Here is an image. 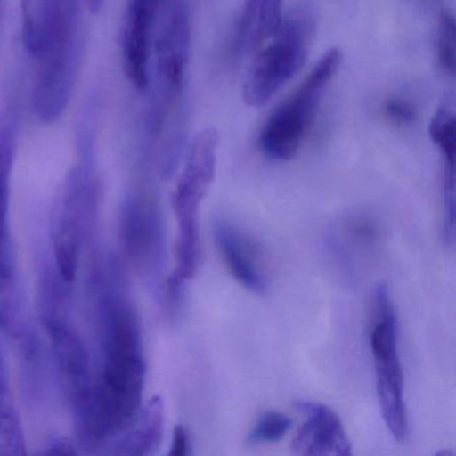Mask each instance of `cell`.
Returning <instances> with one entry per match:
<instances>
[{"instance_id":"cell-13","label":"cell","mask_w":456,"mask_h":456,"mask_svg":"<svg viewBox=\"0 0 456 456\" xmlns=\"http://www.w3.org/2000/svg\"><path fill=\"white\" fill-rule=\"evenodd\" d=\"M213 236L226 268L239 284L256 295L265 293L268 281L256 245L234 224L224 218L213 224Z\"/></svg>"},{"instance_id":"cell-17","label":"cell","mask_w":456,"mask_h":456,"mask_svg":"<svg viewBox=\"0 0 456 456\" xmlns=\"http://www.w3.org/2000/svg\"><path fill=\"white\" fill-rule=\"evenodd\" d=\"M135 427L117 443V453L149 455L156 452L164 434V404L153 397L135 419Z\"/></svg>"},{"instance_id":"cell-10","label":"cell","mask_w":456,"mask_h":456,"mask_svg":"<svg viewBox=\"0 0 456 456\" xmlns=\"http://www.w3.org/2000/svg\"><path fill=\"white\" fill-rule=\"evenodd\" d=\"M165 0H125L122 65L125 76L140 93L151 85V44Z\"/></svg>"},{"instance_id":"cell-5","label":"cell","mask_w":456,"mask_h":456,"mask_svg":"<svg viewBox=\"0 0 456 456\" xmlns=\"http://www.w3.org/2000/svg\"><path fill=\"white\" fill-rule=\"evenodd\" d=\"M343 63V52L332 49L314 66L300 86L268 117L257 145L273 161H289L300 151L314 125L322 95Z\"/></svg>"},{"instance_id":"cell-2","label":"cell","mask_w":456,"mask_h":456,"mask_svg":"<svg viewBox=\"0 0 456 456\" xmlns=\"http://www.w3.org/2000/svg\"><path fill=\"white\" fill-rule=\"evenodd\" d=\"M85 0H37L26 49L36 61L33 110L45 125L57 122L76 89L84 50Z\"/></svg>"},{"instance_id":"cell-6","label":"cell","mask_w":456,"mask_h":456,"mask_svg":"<svg viewBox=\"0 0 456 456\" xmlns=\"http://www.w3.org/2000/svg\"><path fill=\"white\" fill-rule=\"evenodd\" d=\"M370 341L384 421L392 436L403 443L408 435V419L399 357V322L387 282H380L373 293Z\"/></svg>"},{"instance_id":"cell-24","label":"cell","mask_w":456,"mask_h":456,"mask_svg":"<svg viewBox=\"0 0 456 456\" xmlns=\"http://www.w3.org/2000/svg\"><path fill=\"white\" fill-rule=\"evenodd\" d=\"M0 7H4V0H0Z\"/></svg>"},{"instance_id":"cell-4","label":"cell","mask_w":456,"mask_h":456,"mask_svg":"<svg viewBox=\"0 0 456 456\" xmlns=\"http://www.w3.org/2000/svg\"><path fill=\"white\" fill-rule=\"evenodd\" d=\"M191 38L189 0H165L151 44L156 60V90L146 114V127L153 137L164 132L167 118L183 94Z\"/></svg>"},{"instance_id":"cell-9","label":"cell","mask_w":456,"mask_h":456,"mask_svg":"<svg viewBox=\"0 0 456 456\" xmlns=\"http://www.w3.org/2000/svg\"><path fill=\"white\" fill-rule=\"evenodd\" d=\"M122 239L130 261L141 273L159 268L165 252L164 226L154 200L134 196L125 202Z\"/></svg>"},{"instance_id":"cell-11","label":"cell","mask_w":456,"mask_h":456,"mask_svg":"<svg viewBox=\"0 0 456 456\" xmlns=\"http://www.w3.org/2000/svg\"><path fill=\"white\" fill-rule=\"evenodd\" d=\"M303 426L292 443V453L300 456H348L351 442L335 411L322 403L300 402Z\"/></svg>"},{"instance_id":"cell-22","label":"cell","mask_w":456,"mask_h":456,"mask_svg":"<svg viewBox=\"0 0 456 456\" xmlns=\"http://www.w3.org/2000/svg\"><path fill=\"white\" fill-rule=\"evenodd\" d=\"M46 453L50 455H76L77 450L74 448L73 443L69 439H57L52 445Z\"/></svg>"},{"instance_id":"cell-23","label":"cell","mask_w":456,"mask_h":456,"mask_svg":"<svg viewBox=\"0 0 456 456\" xmlns=\"http://www.w3.org/2000/svg\"><path fill=\"white\" fill-rule=\"evenodd\" d=\"M89 2L93 6H102V4H105L106 0H89Z\"/></svg>"},{"instance_id":"cell-15","label":"cell","mask_w":456,"mask_h":456,"mask_svg":"<svg viewBox=\"0 0 456 456\" xmlns=\"http://www.w3.org/2000/svg\"><path fill=\"white\" fill-rule=\"evenodd\" d=\"M284 0H245L236 25L233 47L237 54L256 52L281 25Z\"/></svg>"},{"instance_id":"cell-16","label":"cell","mask_w":456,"mask_h":456,"mask_svg":"<svg viewBox=\"0 0 456 456\" xmlns=\"http://www.w3.org/2000/svg\"><path fill=\"white\" fill-rule=\"evenodd\" d=\"M429 138L443 161V194L455 193L456 117L455 102L447 97L432 116Z\"/></svg>"},{"instance_id":"cell-19","label":"cell","mask_w":456,"mask_h":456,"mask_svg":"<svg viewBox=\"0 0 456 456\" xmlns=\"http://www.w3.org/2000/svg\"><path fill=\"white\" fill-rule=\"evenodd\" d=\"M292 419L279 411H266L248 435L249 444H266L281 440L292 428Z\"/></svg>"},{"instance_id":"cell-18","label":"cell","mask_w":456,"mask_h":456,"mask_svg":"<svg viewBox=\"0 0 456 456\" xmlns=\"http://www.w3.org/2000/svg\"><path fill=\"white\" fill-rule=\"evenodd\" d=\"M455 17L452 12H440L436 28V53L440 68L450 77H455Z\"/></svg>"},{"instance_id":"cell-20","label":"cell","mask_w":456,"mask_h":456,"mask_svg":"<svg viewBox=\"0 0 456 456\" xmlns=\"http://www.w3.org/2000/svg\"><path fill=\"white\" fill-rule=\"evenodd\" d=\"M383 113L387 119L397 126H407L416 119L415 106L410 101L400 97L388 98L383 103Z\"/></svg>"},{"instance_id":"cell-14","label":"cell","mask_w":456,"mask_h":456,"mask_svg":"<svg viewBox=\"0 0 456 456\" xmlns=\"http://www.w3.org/2000/svg\"><path fill=\"white\" fill-rule=\"evenodd\" d=\"M54 346L55 359L74 404L89 391V354L81 338L62 322H46Z\"/></svg>"},{"instance_id":"cell-3","label":"cell","mask_w":456,"mask_h":456,"mask_svg":"<svg viewBox=\"0 0 456 456\" xmlns=\"http://www.w3.org/2000/svg\"><path fill=\"white\" fill-rule=\"evenodd\" d=\"M217 149L216 129L208 127L199 133L189 148L185 167L173 193L172 205L178 221V236L172 277L178 281L193 279L199 271L201 258L199 208L215 181Z\"/></svg>"},{"instance_id":"cell-12","label":"cell","mask_w":456,"mask_h":456,"mask_svg":"<svg viewBox=\"0 0 456 456\" xmlns=\"http://www.w3.org/2000/svg\"><path fill=\"white\" fill-rule=\"evenodd\" d=\"M20 121L22 106L20 97L17 93H10L0 106V280L12 277V264L7 255V215Z\"/></svg>"},{"instance_id":"cell-21","label":"cell","mask_w":456,"mask_h":456,"mask_svg":"<svg viewBox=\"0 0 456 456\" xmlns=\"http://www.w3.org/2000/svg\"><path fill=\"white\" fill-rule=\"evenodd\" d=\"M191 442H189L188 431L183 426H175V434H173V445L170 455L186 456L191 453Z\"/></svg>"},{"instance_id":"cell-8","label":"cell","mask_w":456,"mask_h":456,"mask_svg":"<svg viewBox=\"0 0 456 456\" xmlns=\"http://www.w3.org/2000/svg\"><path fill=\"white\" fill-rule=\"evenodd\" d=\"M314 23L306 12L282 20L279 30L260 47L245 77L242 97L250 108H261L303 68L314 38Z\"/></svg>"},{"instance_id":"cell-7","label":"cell","mask_w":456,"mask_h":456,"mask_svg":"<svg viewBox=\"0 0 456 456\" xmlns=\"http://www.w3.org/2000/svg\"><path fill=\"white\" fill-rule=\"evenodd\" d=\"M95 113L87 110L79 126V145L85 159L69 177L62 209L54 233V255L61 279L71 282L78 268L79 252L92 225L97 204V183L92 167L93 125Z\"/></svg>"},{"instance_id":"cell-1","label":"cell","mask_w":456,"mask_h":456,"mask_svg":"<svg viewBox=\"0 0 456 456\" xmlns=\"http://www.w3.org/2000/svg\"><path fill=\"white\" fill-rule=\"evenodd\" d=\"M105 365L100 383L77 403L90 439L102 440L130 428L141 412L145 362L137 316L124 301L106 309Z\"/></svg>"}]
</instances>
